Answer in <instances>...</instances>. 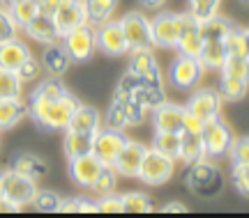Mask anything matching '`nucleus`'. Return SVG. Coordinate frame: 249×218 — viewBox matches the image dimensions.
<instances>
[{
	"mask_svg": "<svg viewBox=\"0 0 249 218\" xmlns=\"http://www.w3.org/2000/svg\"><path fill=\"white\" fill-rule=\"evenodd\" d=\"M62 198L55 195L53 191H37V195L33 198V204H35L39 211H58L60 209Z\"/></svg>",
	"mask_w": 249,
	"mask_h": 218,
	"instance_id": "c03bdc74",
	"label": "nucleus"
},
{
	"mask_svg": "<svg viewBox=\"0 0 249 218\" xmlns=\"http://www.w3.org/2000/svg\"><path fill=\"white\" fill-rule=\"evenodd\" d=\"M201 158H205L203 131H180V161L192 166Z\"/></svg>",
	"mask_w": 249,
	"mask_h": 218,
	"instance_id": "a211bd4d",
	"label": "nucleus"
},
{
	"mask_svg": "<svg viewBox=\"0 0 249 218\" xmlns=\"http://www.w3.org/2000/svg\"><path fill=\"white\" fill-rule=\"evenodd\" d=\"M132 96L143 106V108H145V110H155L160 104H164V101H166V96H164V87L139 85V90H136Z\"/></svg>",
	"mask_w": 249,
	"mask_h": 218,
	"instance_id": "473e14b6",
	"label": "nucleus"
},
{
	"mask_svg": "<svg viewBox=\"0 0 249 218\" xmlns=\"http://www.w3.org/2000/svg\"><path fill=\"white\" fill-rule=\"evenodd\" d=\"M107 126H108V129H116V131H124L127 126H129V122H127V115H124V108H123V104H120L118 99H113V104L108 106Z\"/></svg>",
	"mask_w": 249,
	"mask_h": 218,
	"instance_id": "a19ab883",
	"label": "nucleus"
},
{
	"mask_svg": "<svg viewBox=\"0 0 249 218\" xmlns=\"http://www.w3.org/2000/svg\"><path fill=\"white\" fill-rule=\"evenodd\" d=\"M7 12H9V16L14 18L17 28H26L39 14V5H37L35 0H14V2H9Z\"/></svg>",
	"mask_w": 249,
	"mask_h": 218,
	"instance_id": "7c9ffc66",
	"label": "nucleus"
},
{
	"mask_svg": "<svg viewBox=\"0 0 249 218\" xmlns=\"http://www.w3.org/2000/svg\"><path fill=\"white\" fill-rule=\"evenodd\" d=\"M92 140H95V133H83V131L67 129V136H65V154H67V158L92 154Z\"/></svg>",
	"mask_w": 249,
	"mask_h": 218,
	"instance_id": "a878e982",
	"label": "nucleus"
},
{
	"mask_svg": "<svg viewBox=\"0 0 249 218\" xmlns=\"http://www.w3.org/2000/svg\"><path fill=\"white\" fill-rule=\"evenodd\" d=\"M233 186L242 195H249V163H235L233 166Z\"/></svg>",
	"mask_w": 249,
	"mask_h": 218,
	"instance_id": "a18cd8bd",
	"label": "nucleus"
},
{
	"mask_svg": "<svg viewBox=\"0 0 249 218\" xmlns=\"http://www.w3.org/2000/svg\"><path fill=\"white\" fill-rule=\"evenodd\" d=\"M116 99L123 104L129 126H139V124H143V120H145V113H148V110H145V108H143V106L139 104L132 94H129V96H116Z\"/></svg>",
	"mask_w": 249,
	"mask_h": 218,
	"instance_id": "e433bc0d",
	"label": "nucleus"
},
{
	"mask_svg": "<svg viewBox=\"0 0 249 218\" xmlns=\"http://www.w3.org/2000/svg\"><path fill=\"white\" fill-rule=\"evenodd\" d=\"M97 211H102V214H123V198L113 195V193L102 195V200L97 202Z\"/></svg>",
	"mask_w": 249,
	"mask_h": 218,
	"instance_id": "8fccbe9b",
	"label": "nucleus"
},
{
	"mask_svg": "<svg viewBox=\"0 0 249 218\" xmlns=\"http://www.w3.org/2000/svg\"><path fill=\"white\" fill-rule=\"evenodd\" d=\"M176 48L180 51V55H189V58L201 55L203 39H201V32H198V18H194L189 12L180 14V37Z\"/></svg>",
	"mask_w": 249,
	"mask_h": 218,
	"instance_id": "ddd939ff",
	"label": "nucleus"
},
{
	"mask_svg": "<svg viewBox=\"0 0 249 218\" xmlns=\"http://www.w3.org/2000/svg\"><path fill=\"white\" fill-rule=\"evenodd\" d=\"M185 110L189 115H194L201 122H210L214 117H219L222 113V94L217 90H196L192 99L187 101Z\"/></svg>",
	"mask_w": 249,
	"mask_h": 218,
	"instance_id": "1a4fd4ad",
	"label": "nucleus"
},
{
	"mask_svg": "<svg viewBox=\"0 0 249 218\" xmlns=\"http://www.w3.org/2000/svg\"><path fill=\"white\" fill-rule=\"evenodd\" d=\"M12 170H17L21 174H28L33 179H42L46 174V163L35 154H18L12 161Z\"/></svg>",
	"mask_w": 249,
	"mask_h": 218,
	"instance_id": "c85d7f7f",
	"label": "nucleus"
},
{
	"mask_svg": "<svg viewBox=\"0 0 249 218\" xmlns=\"http://www.w3.org/2000/svg\"><path fill=\"white\" fill-rule=\"evenodd\" d=\"M76 108H79V101L70 92L65 96H60V99H53V101L33 94L30 106H28V113L44 129H67Z\"/></svg>",
	"mask_w": 249,
	"mask_h": 218,
	"instance_id": "f257e3e1",
	"label": "nucleus"
},
{
	"mask_svg": "<svg viewBox=\"0 0 249 218\" xmlns=\"http://www.w3.org/2000/svg\"><path fill=\"white\" fill-rule=\"evenodd\" d=\"M18 209H21L18 204L5 200V198H0V214H14V211H18Z\"/></svg>",
	"mask_w": 249,
	"mask_h": 218,
	"instance_id": "864d4df0",
	"label": "nucleus"
},
{
	"mask_svg": "<svg viewBox=\"0 0 249 218\" xmlns=\"http://www.w3.org/2000/svg\"><path fill=\"white\" fill-rule=\"evenodd\" d=\"M124 39L129 51H139V48H150L152 46V32H150V18H145L141 12H129L120 18Z\"/></svg>",
	"mask_w": 249,
	"mask_h": 218,
	"instance_id": "39448f33",
	"label": "nucleus"
},
{
	"mask_svg": "<svg viewBox=\"0 0 249 218\" xmlns=\"http://www.w3.org/2000/svg\"><path fill=\"white\" fill-rule=\"evenodd\" d=\"M143 7H148V9H157V7H161L164 5V0H139Z\"/></svg>",
	"mask_w": 249,
	"mask_h": 218,
	"instance_id": "5fc2aeb1",
	"label": "nucleus"
},
{
	"mask_svg": "<svg viewBox=\"0 0 249 218\" xmlns=\"http://www.w3.org/2000/svg\"><path fill=\"white\" fill-rule=\"evenodd\" d=\"M116 184H118V172L113 166H102V170H99L97 179H95V184L90 186L92 191H97L99 195H107V193H113L116 191Z\"/></svg>",
	"mask_w": 249,
	"mask_h": 218,
	"instance_id": "c9c22d12",
	"label": "nucleus"
},
{
	"mask_svg": "<svg viewBox=\"0 0 249 218\" xmlns=\"http://www.w3.org/2000/svg\"><path fill=\"white\" fill-rule=\"evenodd\" d=\"M17 23H14V18L9 16L7 9H0V44L2 42H9V39H14L17 37Z\"/></svg>",
	"mask_w": 249,
	"mask_h": 218,
	"instance_id": "09e8293b",
	"label": "nucleus"
},
{
	"mask_svg": "<svg viewBox=\"0 0 249 218\" xmlns=\"http://www.w3.org/2000/svg\"><path fill=\"white\" fill-rule=\"evenodd\" d=\"M37 96H44L49 101H53V99H60V96L67 94V87L62 85L60 76H51V78H46L39 83V87L35 90Z\"/></svg>",
	"mask_w": 249,
	"mask_h": 218,
	"instance_id": "58836bf2",
	"label": "nucleus"
},
{
	"mask_svg": "<svg viewBox=\"0 0 249 218\" xmlns=\"http://www.w3.org/2000/svg\"><path fill=\"white\" fill-rule=\"evenodd\" d=\"M123 198V211L127 214H150L152 211V200L145 193H124Z\"/></svg>",
	"mask_w": 249,
	"mask_h": 218,
	"instance_id": "f704fd0d",
	"label": "nucleus"
},
{
	"mask_svg": "<svg viewBox=\"0 0 249 218\" xmlns=\"http://www.w3.org/2000/svg\"><path fill=\"white\" fill-rule=\"evenodd\" d=\"M231 28H233L231 21L219 16V14L198 21V32H201V39H203V42H224V37L229 35Z\"/></svg>",
	"mask_w": 249,
	"mask_h": 218,
	"instance_id": "393cba45",
	"label": "nucleus"
},
{
	"mask_svg": "<svg viewBox=\"0 0 249 218\" xmlns=\"http://www.w3.org/2000/svg\"><path fill=\"white\" fill-rule=\"evenodd\" d=\"M187 110L178 104H169L164 101L152 110V126L155 131H180L185 122Z\"/></svg>",
	"mask_w": 249,
	"mask_h": 218,
	"instance_id": "dca6fc26",
	"label": "nucleus"
},
{
	"mask_svg": "<svg viewBox=\"0 0 249 218\" xmlns=\"http://www.w3.org/2000/svg\"><path fill=\"white\" fill-rule=\"evenodd\" d=\"M23 30H26L33 39H37V42H42V44H53L55 39L60 37L58 35V30H55L53 18L49 16V14H42V12H39V14H37Z\"/></svg>",
	"mask_w": 249,
	"mask_h": 218,
	"instance_id": "412c9836",
	"label": "nucleus"
},
{
	"mask_svg": "<svg viewBox=\"0 0 249 218\" xmlns=\"http://www.w3.org/2000/svg\"><path fill=\"white\" fill-rule=\"evenodd\" d=\"M247 90H249V83L235 80V78H231V76H222V83H219V94H222V99H231V101L242 99V96L247 94Z\"/></svg>",
	"mask_w": 249,
	"mask_h": 218,
	"instance_id": "4c0bfd02",
	"label": "nucleus"
},
{
	"mask_svg": "<svg viewBox=\"0 0 249 218\" xmlns=\"http://www.w3.org/2000/svg\"><path fill=\"white\" fill-rule=\"evenodd\" d=\"M81 2L86 12V23H92V26L108 21L118 7V0H81Z\"/></svg>",
	"mask_w": 249,
	"mask_h": 218,
	"instance_id": "5701e85b",
	"label": "nucleus"
},
{
	"mask_svg": "<svg viewBox=\"0 0 249 218\" xmlns=\"http://www.w3.org/2000/svg\"><path fill=\"white\" fill-rule=\"evenodd\" d=\"M17 74H18V78L23 80V83H26V80H35L37 76L42 74V64H39L33 55H30V58H28V60L17 69Z\"/></svg>",
	"mask_w": 249,
	"mask_h": 218,
	"instance_id": "3c124183",
	"label": "nucleus"
},
{
	"mask_svg": "<svg viewBox=\"0 0 249 218\" xmlns=\"http://www.w3.org/2000/svg\"><path fill=\"white\" fill-rule=\"evenodd\" d=\"M65 214H92L97 211V202L86 200V198H74V200H62L60 202V209Z\"/></svg>",
	"mask_w": 249,
	"mask_h": 218,
	"instance_id": "79ce46f5",
	"label": "nucleus"
},
{
	"mask_svg": "<svg viewBox=\"0 0 249 218\" xmlns=\"http://www.w3.org/2000/svg\"><path fill=\"white\" fill-rule=\"evenodd\" d=\"M99 170H102V163L92 154H83V156L70 158V177L74 182L83 186V188H90L95 179H97Z\"/></svg>",
	"mask_w": 249,
	"mask_h": 218,
	"instance_id": "f3484780",
	"label": "nucleus"
},
{
	"mask_svg": "<svg viewBox=\"0 0 249 218\" xmlns=\"http://www.w3.org/2000/svg\"><path fill=\"white\" fill-rule=\"evenodd\" d=\"M28 58H30V48L23 42H18L17 37L0 44V67L2 69L17 71Z\"/></svg>",
	"mask_w": 249,
	"mask_h": 218,
	"instance_id": "6ab92c4d",
	"label": "nucleus"
},
{
	"mask_svg": "<svg viewBox=\"0 0 249 218\" xmlns=\"http://www.w3.org/2000/svg\"><path fill=\"white\" fill-rule=\"evenodd\" d=\"M160 69L157 64V58L152 55L150 48H139V51H132V58H129V71H134L139 78L148 76L152 71Z\"/></svg>",
	"mask_w": 249,
	"mask_h": 218,
	"instance_id": "c756f323",
	"label": "nucleus"
},
{
	"mask_svg": "<svg viewBox=\"0 0 249 218\" xmlns=\"http://www.w3.org/2000/svg\"><path fill=\"white\" fill-rule=\"evenodd\" d=\"M187 184L192 191L201 193V195H214L222 186V177H219V170L214 163L201 158V161L192 163L189 174H187Z\"/></svg>",
	"mask_w": 249,
	"mask_h": 218,
	"instance_id": "423d86ee",
	"label": "nucleus"
},
{
	"mask_svg": "<svg viewBox=\"0 0 249 218\" xmlns=\"http://www.w3.org/2000/svg\"><path fill=\"white\" fill-rule=\"evenodd\" d=\"M152 44H157L161 48H176L180 37V14H157L150 21Z\"/></svg>",
	"mask_w": 249,
	"mask_h": 218,
	"instance_id": "f8f14e48",
	"label": "nucleus"
},
{
	"mask_svg": "<svg viewBox=\"0 0 249 218\" xmlns=\"http://www.w3.org/2000/svg\"><path fill=\"white\" fill-rule=\"evenodd\" d=\"M219 5H222V0H189V14L203 21V18L214 16Z\"/></svg>",
	"mask_w": 249,
	"mask_h": 218,
	"instance_id": "ea45409f",
	"label": "nucleus"
},
{
	"mask_svg": "<svg viewBox=\"0 0 249 218\" xmlns=\"http://www.w3.org/2000/svg\"><path fill=\"white\" fill-rule=\"evenodd\" d=\"M176 172V161L169 156H164L155 149H148L145 156H143L141 170H139V179L148 186H160L166 184Z\"/></svg>",
	"mask_w": 249,
	"mask_h": 218,
	"instance_id": "7ed1b4c3",
	"label": "nucleus"
},
{
	"mask_svg": "<svg viewBox=\"0 0 249 218\" xmlns=\"http://www.w3.org/2000/svg\"><path fill=\"white\" fill-rule=\"evenodd\" d=\"M62 46L70 55L71 60L83 62L88 60L92 51L97 48L95 44V30L90 28V23H83V26H76L74 30H70L67 35H62Z\"/></svg>",
	"mask_w": 249,
	"mask_h": 218,
	"instance_id": "6e6552de",
	"label": "nucleus"
},
{
	"mask_svg": "<svg viewBox=\"0 0 249 218\" xmlns=\"http://www.w3.org/2000/svg\"><path fill=\"white\" fill-rule=\"evenodd\" d=\"M185 211H187V207L180 204V202H169V204L161 207V214H185Z\"/></svg>",
	"mask_w": 249,
	"mask_h": 218,
	"instance_id": "603ef678",
	"label": "nucleus"
},
{
	"mask_svg": "<svg viewBox=\"0 0 249 218\" xmlns=\"http://www.w3.org/2000/svg\"><path fill=\"white\" fill-rule=\"evenodd\" d=\"M28 113V108L23 106L21 96H12V99H0V131L17 126L23 115Z\"/></svg>",
	"mask_w": 249,
	"mask_h": 218,
	"instance_id": "b1692460",
	"label": "nucleus"
},
{
	"mask_svg": "<svg viewBox=\"0 0 249 218\" xmlns=\"http://www.w3.org/2000/svg\"><path fill=\"white\" fill-rule=\"evenodd\" d=\"M222 74L235 80H242V83H249V58L247 55H226Z\"/></svg>",
	"mask_w": 249,
	"mask_h": 218,
	"instance_id": "2f4dec72",
	"label": "nucleus"
},
{
	"mask_svg": "<svg viewBox=\"0 0 249 218\" xmlns=\"http://www.w3.org/2000/svg\"><path fill=\"white\" fill-rule=\"evenodd\" d=\"M70 62L71 58L67 55L65 51V46L62 44H49L46 46L44 55H42V64H44V69L51 74V76H62L65 71L70 69Z\"/></svg>",
	"mask_w": 249,
	"mask_h": 218,
	"instance_id": "aec40b11",
	"label": "nucleus"
},
{
	"mask_svg": "<svg viewBox=\"0 0 249 218\" xmlns=\"http://www.w3.org/2000/svg\"><path fill=\"white\" fill-rule=\"evenodd\" d=\"M35 2H37V5H42V0H35Z\"/></svg>",
	"mask_w": 249,
	"mask_h": 218,
	"instance_id": "4d7b16f0",
	"label": "nucleus"
},
{
	"mask_svg": "<svg viewBox=\"0 0 249 218\" xmlns=\"http://www.w3.org/2000/svg\"><path fill=\"white\" fill-rule=\"evenodd\" d=\"M95 44H97L99 51H104L107 55H124V53H129L120 21L99 23V28L95 30Z\"/></svg>",
	"mask_w": 249,
	"mask_h": 218,
	"instance_id": "9b49d317",
	"label": "nucleus"
},
{
	"mask_svg": "<svg viewBox=\"0 0 249 218\" xmlns=\"http://www.w3.org/2000/svg\"><path fill=\"white\" fill-rule=\"evenodd\" d=\"M224 48H226V55H247L245 53V35L238 28H231L229 35L224 37Z\"/></svg>",
	"mask_w": 249,
	"mask_h": 218,
	"instance_id": "37998d69",
	"label": "nucleus"
},
{
	"mask_svg": "<svg viewBox=\"0 0 249 218\" xmlns=\"http://www.w3.org/2000/svg\"><path fill=\"white\" fill-rule=\"evenodd\" d=\"M0 186H2V198L9 202H14L18 207L23 204H33V198L37 195V179L21 174L17 170H5L0 172Z\"/></svg>",
	"mask_w": 249,
	"mask_h": 218,
	"instance_id": "f03ea898",
	"label": "nucleus"
},
{
	"mask_svg": "<svg viewBox=\"0 0 249 218\" xmlns=\"http://www.w3.org/2000/svg\"><path fill=\"white\" fill-rule=\"evenodd\" d=\"M127 138L123 136V131L116 129H104L95 131V140H92V156L97 158L102 166H113L118 152L123 149Z\"/></svg>",
	"mask_w": 249,
	"mask_h": 218,
	"instance_id": "9d476101",
	"label": "nucleus"
},
{
	"mask_svg": "<svg viewBox=\"0 0 249 218\" xmlns=\"http://www.w3.org/2000/svg\"><path fill=\"white\" fill-rule=\"evenodd\" d=\"M229 154H231L233 163H249V136H245L240 140L233 138Z\"/></svg>",
	"mask_w": 249,
	"mask_h": 218,
	"instance_id": "de8ad7c7",
	"label": "nucleus"
},
{
	"mask_svg": "<svg viewBox=\"0 0 249 218\" xmlns=\"http://www.w3.org/2000/svg\"><path fill=\"white\" fill-rule=\"evenodd\" d=\"M203 64L198 62V58H189V55H178L171 62L169 78L173 87L178 90H194L201 78H203Z\"/></svg>",
	"mask_w": 249,
	"mask_h": 218,
	"instance_id": "20e7f679",
	"label": "nucleus"
},
{
	"mask_svg": "<svg viewBox=\"0 0 249 218\" xmlns=\"http://www.w3.org/2000/svg\"><path fill=\"white\" fill-rule=\"evenodd\" d=\"M231 142H233V131L222 117H214L210 122H205L203 126L205 156H224V154H229Z\"/></svg>",
	"mask_w": 249,
	"mask_h": 218,
	"instance_id": "0eeeda50",
	"label": "nucleus"
},
{
	"mask_svg": "<svg viewBox=\"0 0 249 218\" xmlns=\"http://www.w3.org/2000/svg\"><path fill=\"white\" fill-rule=\"evenodd\" d=\"M152 149L164 156L178 161L180 158V131H155Z\"/></svg>",
	"mask_w": 249,
	"mask_h": 218,
	"instance_id": "bb28decb",
	"label": "nucleus"
},
{
	"mask_svg": "<svg viewBox=\"0 0 249 218\" xmlns=\"http://www.w3.org/2000/svg\"><path fill=\"white\" fill-rule=\"evenodd\" d=\"M5 2H7V5H9V2H14V0H5Z\"/></svg>",
	"mask_w": 249,
	"mask_h": 218,
	"instance_id": "bf43d9fd",
	"label": "nucleus"
},
{
	"mask_svg": "<svg viewBox=\"0 0 249 218\" xmlns=\"http://www.w3.org/2000/svg\"><path fill=\"white\" fill-rule=\"evenodd\" d=\"M242 35H245V53H247V58H249V28L242 30Z\"/></svg>",
	"mask_w": 249,
	"mask_h": 218,
	"instance_id": "6e6d98bb",
	"label": "nucleus"
},
{
	"mask_svg": "<svg viewBox=\"0 0 249 218\" xmlns=\"http://www.w3.org/2000/svg\"><path fill=\"white\" fill-rule=\"evenodd\" d=\"M198 62L203 64V69L222 71L224 62H226V48H224V42H203Z\"/></svg>",
	"mask_w": 249,
	"mask_h": 218,
	"instance_id": "cd10ccee",
	"label": "nucleus"
},
{
	"mask_svg": "<svg viewBox=\"0 0 249 218\" xmlns=\"http://www.w3.org/2000/svg\"><path fill=\"white\" fill-rule=\"evenodd\" d=\"M21 87H23V80L18 78L17 71H9L0 67V99L21 96Z\"/></svg>",
	"mask_w": 249,
	"mask_h": 218,
	"instance_id": "72a5a7b5",
	"label": "nucleus"
},
{
	"mask_svg": "<svg viewBox=\"0 0 249 218\" xmlns=\"http://www.w3.org/2000/svg\"><path fill=\"white\" fill-rule=\"evenodd\" d=\"M55 23V30L58 35H67L70 30H74L76 26H83L86 23V12H83V2L81 0H70V2H62L60 7L51 14Z\"/></svg>",
	"mask_w": 249,
	"mask_h": 218,
	"instance_id": "2eb2a0df",
	"label": "nucleus"
},
{
	"mask_svg": "<svg viewBox=\"0 0 249 218\" xmlns=\"http://www.w3.org/2000/svg\"><path fill=\"white\" fill-rule=\"evenodd\" d=\"M145 152H148V149L143 147L141 142L127 140V142L123 145V149L118 152L116 161H113L116 172L124 174V177H139V170H141V163H143Z\"/></svg>",
	"mask_w": 249,
	"mask_h": 218,
	"instance_id": "4468645a",
	"label": "nucleus"
},
{
	"mask_svg": "<svg viewBox=\"0 0 249 218\" xmlns=\"http://www.w3.org/2000/svg\"><path fill=\"white\" fill-rule=\"evenodd\" d=\"M99 126H102V117H99L97 110H95L92 106H81L79 104V108H76L74 115H71L67 129L83 131V133H95V131H99Z\"/></svg>",
	"mask_w": 249,
	"mask_h": 218,
	"instance_id": "4be33fe9",
	"label": "nucleus"
},
{
	"mask_svg": "<svg viewBox=\"0 0 249 218\" xmlns=\"http://www.w3.org/2000/svg\"><path fill=\"white\" fill-rule=\"evenodd\" d=\"M245 2H249V0H245Z\"/></svg>",
	"mask_w": 249,
	"mask_h": 218,
	"instance_id": "052dcab7",
	"label": "nucleus"
},
{
	"mask_svg": "<svg viewBox=\"0 0 249 218\" xmlns=\"http://www.w3.org/2000/svg\"><path fill=\"white\" fill-rule=\"evenodd\" d=\"M139 85H141V78H139L134 71L127 69V74L120 78V83H118V87H116V96H129V94H134V92L139 90Z\"/></svg>",
	"mask_w": 249,
	"mask_h": 218,
	"instance_id": "49530a36",
	"label": "nucleus"
},
{
	"mask_svg": "<svg viewBox=\"0 0 249 218\" xmlns=\"http://www.w3.org/2000/svg\"><path fill=\"white\" fill-rule=\"evenodd\" d=\"M0 198H2V186H0Z\"/></svg>",
	"mask_w": 249,
	"mask_h": 218,
	"instance_id": "13d9d810",
	"label": "nucleus"
}]
</instances>
